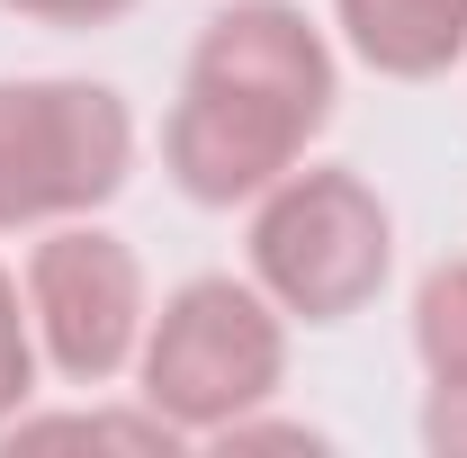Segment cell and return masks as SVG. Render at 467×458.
Returning <instances> with one entry per match:
<instances>
[{"label":"cell","mask_w":467,"mask_h":458,"mask_svg":"<svg viewBox=\"0 0 467 458\" xmlns=\"http://www.w3.org/2000/svg\"><path fill=\"white\" fill-rule=\"evenodd\" d=\"M333 117V55L288 0H234L207 18L180 109L162 126V162L198 207H234L279 189L306 135Z\"/></svg>","instance_id":"1"},{"label":"cell","mask_w":467,"mask_h":458,"mask_svg":"<svg viewBox=\"0 0 467 458\" xmlns=\"http://www.w3.org/2000/svg\"><path fill=\"white\" fill-rule=\"evenodd\" d=\"M279 315L234 279H189L162 306L153 342H144V404L189 432V441H216L225 422H243L252 404L279 387Z\"/></svg>","instance_id":"2"},{"label":"cell","mask_w":467,"mask_h":458,"mask_svg":"<svg viewBox=\"0 0 467 458\" xmlns=\"http://www.w3.org/2000/svg\"><path fill=\"white\" fill-rule=\"evenodd\" d=\"M135 162L126 99L99 81H0V234L90 216Z\"/></svg>","instance_id":"3"},{"label":"cell","mask_w":467,"mask_h":458,"mask_svg":"<svg viewBox=\"0 0 467 458\" xmlns=\"http://www.w3.org/2000/svg\"><path fill=\"white\" fill-rule=\"evenodd\" d=\"M252 270L288 315L342 324L387 279V207L350 172H288L252 225Z\"/></svg>","instance_id":"4"},{"label":"cell","mask_w":467,"mask_h":458,"mask_svg":"<svg viewBox=\"0 0 467 458\" xmlns=\"http://www.w3.org/2000/svg\"><path fill=\"white\" fill-rule=\"evenodd\" d=\"M27 315L36 342L72 387H109L144 342V270L99 225H55L27 261Z\"/></svg>","instance_id":"5"},{"label":"cell","mask_w":467,"mask_h":458,"mask_svg":"<svg viewBox=\"0 0 467 458\" xmlns=\"http://www.w3.org/2000/svg\"><path fill=\"white\" fill-rule=\"evenodd\" d=\"M342 27L387 81H431L467 55V0H342Z\"/></svg>","instance_id":"6"},{"label":"cell","mask_w":467,"mask_h":458,"mask_svg":"<svg viewBox=\"0 0 467 458\" xmlns=\"http://www.w3.org/2000/svg\"><path fill=\"white\" fill-rule=\"evenodd\" d=\"M413 342L431 378H467V261H441L413 297Z\"/></svg>","instance_id":"7"},{"label":"cell","mask_w":467,"mask_h":458,"mask_svg":"<svg viewBox=\"0 0 467 458\" xmlns=\"http://www.w3.org/2000/svg\"><path fill=\"white\" fill-rule=\"evenodd\" d=\"M0 441H126V450H171L180 432L144 404V413H46V422H0Z\"/></svg>","instance_id":"8"},{"label":"cell","mask_w":467,"mask_h":458,"mask_svg":"<svg viewBox=\"0 0 467 458\" xmlns=\"http://www.w3.org/2000/svg\"><path fill=\"white\" fill-rule=\"evenodd\" d=\"M27 378H36V342H27V315H18V287L0 279V422L27 404Z\"/></svg>","instance_id":"9"},{"label":"cell","mask_w":467,"mask_h":458,"mask_svg":"<svg viewBox=\"0 0 467 458\" xmlns=\"http://www.w3.org/2000/svg\"><path fill=\"white\" fill-rule=\"evenodd\" d=\"M422 441L441 458H467V378H431V404H422Z\"/></svg>","instance_id":"10"},{"label":"cell","mask_w":467,"mask_h":458,"mask_svg":"<svg viewBox=\"0 0 467 458\" xmlns=\"http://www.w3.org/2000/svg\"><path fill=\"white\" fill-rule=\"evenodd\" d=\"M0 9L46 18V27H109V18H126V9H135V0H0Z\"/></svg>","instance_id":"11"}]
</instances>
